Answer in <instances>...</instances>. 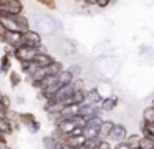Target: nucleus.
<instances>
[{
	"label": "nucleus",
	"mask_w": 154,
	"mask_h": 149,
	"mask_svg": "<svg viewBox=\"0 0 154 149\" xmlns=\"http://www.w3.org/2000/svg\"><path fill=\"white\" fill-rule=\"evenodd\" d=\"M23 0H0V15H20L23 13Z\"/></svg>",
	"instance_id": "obj_1"
},
{
	"label": "nucleus",
	"mask_w": 154,
	"mask_h": 149,
	"mask_svg": "<svg viewBox=\"0 0 154 149\" xmlns=\"http://www.w3.org/2000/svg\"><path fill=\"white\" fill-rule=\"evenodd\" d=\"M22 40H23L25 46H30V48H42V43H43V38H42V33L37 32V30L30 28L27 32H22Z\"/></svg>",
	"instance_id": "obj_2"
},
{
	"label": "nucleus",
	"mask_w": 154,
	"mask_h": 149,
	"mask_svg": "<svg viewBox=\"0 0 154 149\" xmlns=\"http://www.w3.org/2000/svg\"><path fill=\"white\" fill-rule=\"evenodd\" d=\"M101 121L103 118H90L86 119L83 126V136L85 138H98L100 136V126H101Z\"/></svg>",
	"instance_id": "obj_3"
},
{
	"label": "nucleus",
	"mask_w": 154,
	"mask_h": 149,
	"mask_svg": "<svg viewBox=\"0 0 154 149\" xmlns=\"http://www.w3.org/2000/svg\"><path fill=\"white\" fill-rule=\"evenodd\" d=\"M38 50L37 48H30V46H18V48L14 50V60L18 63H23V61H32L35 56V53H37Z\"/></svg>",
	"instance_id": "obj_4"
},
{
	"label": "nucleus",
	"mask_w": 154,
	"mask_h": 149,
	"mask_svg": "<svg viewBox=\"0 0 154 149\" xmlns=\"http://www.w3.org/2000/svg\"><path fill=\"white\" fill-rule=\"evenodd\" d=\"M128 136V128L123 124V123H114L113 129H111L109 136H108V139L111 141V144H116V142H121L124 141Z\"/></svg>",
	"instance_id": "obj_5"
},
{
	"label": "nucleus",
	"mask_w": 154,
	"mask_h": 149,
	"mask_svg": "<svg viewBox=\"0 0 154 149\" xmlns=\"http://www.w3.org/2000/svg\"><path fill=\"white\" fill-rule=\"evenodd\" d=\"M4 45H8L12 48H18V46L23 45V40H22V32L18 30H14V32H7L5 33V42Z\"/></svg>",
	"instance_id": "obj_6"
},
{
	"label": "nucleus",
	"mask_w": 154,
	"mask_h": 149,
	"mask_svg": "<svg viewBox=\"0 0 154 149\" xmlns=\"http://www.w3.org/2000/svg\"><path fill=\"white\" fill-rule=\"evenodd\" d=\"M85 141H86V138L83 134H68L65 138V144L68 149H83Z\"/></svg>",
	"instance_id": "obj_7"
},
{
	"label": "nucleus",
	"mask_w": 154,
	"mask_h": 149,
	"mask_svg": "<svg viewBox=\"0 0 154 149\" xmlns=\"http://www.w3.org/2000/svg\"><path fill=\"white\" fill-rule=\"evenodd\" d=\"M33 61L37 63L38 66H42V68H47V66L50 65V63H53L55 60L48 51H45V48H38V51L35 53V56H33Z\"/></svg>",
	"instance_id": "obj_8"
},
{
	"label": "nucleus",
	"mask_w": 154,
	"mask_h": 149,
	"mask_svg": "<svg viewBox=\"0 0 154 149\" xmlns=\"http://www.w3.org/2000/svg\"><path fill=\"white\" fill-rule=\"evenodd\" d=\"M119 104V98H118L116 95H108V96H104L103 99H101V103H100V108L103 109L104 113H108V111H113L116 106Z\"/></svg>",
	"instance_id": "obj_9"
},
{
	"label": "nucleus",
	"mask_w": 154,
	"mask_h": 149,
	"mask_svg": "<svg viewBox=\"0 0 154 149\" xmlns=\"http://www.w3.org/2000/svg\"><path fill=\"white\" fill-rule=\"evenodd\" d=\"M12 66H14V56L2 53V56H0V75H8Z\"/></svg>",
	"instance_id": "obj_10"
},
{
	"label": "nucleus",
	"mask_w": 154,
	"mask_h": 149,
	"mask_svg": "<svg viewBox=\"0 0 154 149\" xmlns=\"http://www.w3.org/2000/svg\"><path fill=\"white\" fill-rule=\"evenodd\" d=\"M101 99H103V95L100 93L98 88H86V101L88 103H94V104H100Z\"/></svg>",
	"instance_id": "obj_11"
},
{
	"label": "nucleus",
	"mask_w": 154,
	"mask_h": 149,
	"mask_svg": "<svg viewBox=\"0 0 154 149\" xmlns=\"http://www.w3.org/2000/svg\"><path fill=\"white\" fill-rule=\"evenodd\" d=\"M75 116H78V104H63L60 118H75Z\"/></svg>",
	"instance_id": "obj_12"
},
{
	"label": "nucleus",
	"mask_w": 154,
	"mask_h": 149,
	"mask_svg": "<svg viewBox=\"0 0 154 149\" xmlns=\"http://www.w3.org/2000/svg\"><path fill=\"white\" fill-rule=\"evenodd\" d=\"M57 79H58V85L63 86V85H71V81H73V75H71L70 71H68L66 68H63L60 73L57 75Z\"/></svg>",
	"instance_id": "obj_13"
},
{
	"label": "nucleus",
	"mask_w": 154,
	"mask_h": 149,
	"mask_svg": "<svg viewBox=\"0 0 154 149\" xmlns=\"http://www.w3.org/2000/svg\"><path fill=\"white\" fill-rule=\"evenodd\" d=\"M15 22H17V26H18V30H20V32H27V30L32 28L30 20H28V17H25L23 13L15 15Z\"/></svg>",
	"instance_id": "obj_14"
},
{
	"label": "nucleus",
	"mask_w": 154,
	"mask_h": 149,
	"mask_svg": "<svg viewBox=\"0 0 154 149\" xmlns=\"http://www.w3.org/2000/svg\"><path fill=\"white\" fill-rule=\"evenodd\" d=\"M0 132L5 134L7 138L14 134V126H12V123L8 118H0Z\"/></svg>",
	"instance_id": "obj_15"
},
{
	"label": "nucleus",
	"mask_w": 154,
	"mask_h": 149,
	"mask_svg": "<svg viewBox=\"0 0 154 149\" xmlns=\"http://www.w3.org/2000/svg\"><path fill=\"white\" fill-rule=\"evenodd\" d=\"M113 126H114L113 121H109V119H103V121H101V126H100V138H106L108 139V136H109Z\"/></svg>",
	"instance_id": "obj_16"
},
{
	"label": "nucleus",
	"mask_w": 154,
	"mask_h": 149,
	"mask_svg": "<svg viewBox=\"0 0 154 149\" xmlns=\"http://www.w3.org/2000/svg\"><path fill=\"white\" fill-rule=\"evenodd\" d=\"M143 123H146V124H151V123H154V106H146V108L143 109V119H141Z\"/></svg>",
	"instance_id": "obj_17"
},
{
	"label": "nucleus",
	"mask_w": 154,
	"mask_h": 149,
	"mask_svg": "<svg viewBox=\"0 0 154 149\" xmlns=\"http://www.w3.org/2000/svg\"><path fill=\"white\" fill-rule=\"evenodd\" d=\"M8 81H10V85L14 86V88H17L18 85H20L22 81H23V78H22V73H18V71H15L14 68L8 71Z\"/></svg>",
	"instance_id": "obj_18"
},
{
	"label": "nucleus",
	"mask_w": 154,
	"mask_h": 149,
	"mask_svg": "<svg viewBox=\"0 0 154 149\" xmlns=\"http://www.w3.org/2000/svg\"><path fill=\"white\" fill-rule=\"evenodd\" d=\"M73 104H81L86 101V89H80V91H73V95L70 96Z\"/></svg>",
	"instance_id": "obj_19"
},
{
	"label": "nucleus",
	"mask_w": 154,
	"mask_h": 149,
	"mask_svg": "<svg viewBox=\"0 0 154 149\" xmlns=\"http://www.w3.org/2000/svg\"><path fill=\"white\" fill-rule=\"evenodd\" d=\"M63 68H65L63 63H61V61H57V60H55L53 63H50V65L47 66V73H48V75H51V76H57Z\"/></svg>",
	"instance_id": "obj_20"
},
{
	"label": "nucleus",
	"mask_w": 154,
	"mask_h": 149,
	"mask_svg": "<svg viewBox=\"0 0 154 149\" xmlns=\"http://www.w3.org/2000/svg\"><path fill=\"white\" fill-rule=\"evenodd\" d=\"M139 147H143V149H152V147H154V138L146 136V134H141Z\"/></svg>",
	"instance_id": "obj_21"
},
{
	"label": "nucleus",
	"mask_w": 154,
	"mask_h": 149,
	"mask_svg": "<svg viewBox=\"0 0 154 149\" xmlns=\"http://www.w3.org/2000/svg\"><path fill=\"white\" fill-rule=\"evenodd\" d=\"M18 119H20L22 126H25V128H27V126H28V124H32V123H33L37 118H35V114H33V113H20Z\"/></svg>",
	"instance_id": "obj_22"
},
{
	"label": "nucleus",
	"mask_w": 154,
	"mask_h": 149,
	"mask_svg": "<svg viewBox=\"0 0 154 149\" xmlns=\"http://www.w3.org/2000/svg\"><path fill=\"white\" fill-rule=\"evenodd\" d=\"M139 129H141V134H146V136H151V138H154V123H151V124H146V123L141 121Z\"/></svg>",
	"instance_id": "obj_23"
},
{
	"label": "nucleus",
	"mask_w": 154,
	"mask_h": 149,
	"mask_svg": "<svg viewBox=\"0 0 154 149\" xmlns=\"http://www.w3.org/2000/svg\"><path fill=\"white\" fill-rule=\"evenodd\" d=\"M139 139H141V132H133V134H128L124 141H126L131 147H134V146H139Z\"/></svg>",
	"instance_id": "obj_24"
},
{
	"label": "nucleus",
	"mask_w": 154,
	"mask_h": 149,
	"mask_svg": "<svg viewBox=\"0 0 154 149\" xmlns=\"http://www.w3.org/2000/svg\"><path fill=\"white\" fill-rule=\"evenodd\" d=\"M66 70L73 75V78H78V76H81V73H83V68H81L80 63H71L70 66H66Z\"/></svg>",
	"instance_id": "obj_25"
},
{
	"label": "nucleus",
	"mask_w": 154,
	"mask_h": 149,
	"mask_svg": "<svg viewBox=\"0 0 154 149\" xmlns=\"http://www.w3.org/2000/svg\"><path fill=\"white\" fill-rule=\"evenodd\" d=\"M42 146L45 149H55V138L51 134H47L42 138Z\"/></svg>",
	"instance_id": "obj_26"
},
{
	"label": "nucleus",
	"mask_w": 154,
	"mask_h": 149,
	"mask_svg": "<svg viewBox=\"0 0 154 149\" xmlns=\"http://www.w3.org/2000/svg\"><path fill=\"white\" fill-rule=\"evenodd\" d=\"M71 86H73V91H80V89H86V81H85L81 76H78V78H75L73 81H71Z\"/></svg>",
	"instance_id": "obj_27"
},
{
	"label": "nucleus",
	"mask_w": 154,
	"mask_h": 149,
	"mask_svg": "<svg viewBox=\"0 0 154 149\" xmlns=\"http://www.w3.org/2000/svg\"><path fill=\"white\" fill-rule=\"evenodd\" d=\"M101 138L98 136V138H88L86 141H85V149H98V144H100Z\"/></svg>",
	"instance_id": "obj_28"
},
{
	"label": "nucleus",
	"mask_w": 154,
	"mask_h": 149,
	"mask_svg": "<svg viewBox=\"0 0 154 149\" xmlns=\"http://www.w3.org/2000/svg\"><path fill=\"white\" fill-rule=\"evenodd\" d=\"M40 129H42V123L38 121V119H35L32 124L27 126V131L30 132V134H37V132H40Z\"/></svg>",
	"instance_id": "obj_29"
},
{
	"label": "nucleus",
	"mask_w": 154,
	"mask_h": 149,
	"mask_svg": "<svg viewBox=\"0 0 154 149\" xmlns=\"http://www.w3.org/2000/svg\"><path fill=\"white\" fill-rule=\"evenodd\" d=\"M33 2L43 5L45 8H48V10H55V8H57V2H55V0H33Z\"/></svg>",
	"instance_id": "obj_30"
},
{
	"label": "nucleus",
	"mask_w": 154,
	"mask_h": 149,
	"mask_svg": "<svg viewBox=\"0 0 154 149\" xmlns=\"http://www.w3.org/2000/svg\"><path fill=\"white\" fill-rule=\"evenodd\" d=\"M0 103H2V106H4V108H12V98L8 95H5V93H2V95H0Z\"/></svg>",
	"instance_id": "obj_31"
},
{
	"label": "nucleus",
	"mask_w": 154,
	"mask_h": 149,
	"mask_svg": "<svg viewBox=\"0 0 154 149\" xmlns=\"http://www.w3.org/2000/svg\"><path fill=\"white\" fill-rule=\"evenodd\" d=\"M114 2H116V0H98L96 7H98V8H101V10H106L108 7H111Z\"/></svg>",
	"instance_id": "obj_32"
},
{
	"label": "nucleus",
	"mask_w": 154,
	"mask_h": 149,
	"mask_svg": "<svg viewBox=\"0 0 154 149\" xmlns=\"http://www.w3.org/2000/svg\"><path fill=\"white\" fill-rule=\"evenodd\" d=\"M113 149H131V146L128 144L126 141H121V142H116V144H113Z\"/></svg>",
	"instance_id": "obj_33"
},
{
	"label": "nucleus",
	"mask_w": 154,
	"mask_h": 149,
	"mask_svg": "<svg viewBox=\"0 0 154 149\" xmlns=\"http://www.w3.org/2000/svg\"><path fill=\"white\" fill-rule=\"evenodd\" d=\"M5 33H7V30H5L4 26L0 25V43H4V42H5Z\"/></svg>",
	"instance_id": "obj_34"
},
{
	"label": "nucleus",
	"mask_w": 154,
	"mask_h": 149,
	"mask_svg": "<svg viewBox=\"0 0 154 149\" xmlns=\"http://www.w3.org/2000/svg\"><path fill=\"white\" fill-rule=\"evenodd\" d=\"M81 2H83L86 7H96V2H98V0H81Z\"/></svg>",
	"instance_id": "obj_35"
},
{
	"label": "nucleus",
	"mask_w": 154,
	"mask_h": 149,
	"mask_svg": "<svg viewBox=\"0 0 154 149\" xmlns=\"http://www.w3.org/2000/svg\"><path fill=\"white\" fill-rule=\"evenodd\" d=\"M23 103H25V98H22V96H20V98H18V104H23Z\"/></svg>",
	"instance_id": "obj_36"
},
{
	"label": "nucleus",
	"mask_w": 154,
	"mask_h": 149,
	"mask_svg": "<svg viewBox=\"0 0 154 149\" xmlns=\"http://www.w3.org/2000/svg\"><path fill=\"white\" fill-rule=\"evenodd\" d=\"M131 149H143V147H139V146H134V147H131Z\"/></svg>",
	"instance_id": "obj_37"
},
{
	"label": "nucleus",
	"mask_w": 154,
	"mask_h": 149,
	"mask_svg": "<svg viewBox=\"0 0 154 149\" xmlns=\"http://www.w3.org/2000/svg\"><path fill=\"white\" fill-rule=\"evenodd\" d=\"M152 106H154V98H152Z\"/></svg>",
	"instance_id": "obj_38"
},
{
	"label": "nucleus",
	"mask_w": 154,
	"mask_h": 149,
	"mask_svg": "<svg viewBox=\"0 0 154 149\" xmlns=\"http://www.w3.org/2000/svg\"><path fill=\"white\" fill-rule=\"evenodd\" d=\"M80 2H81V0H80Z\"/></svg>",
	"instance_id": "obj_39"
}]
</instances>
